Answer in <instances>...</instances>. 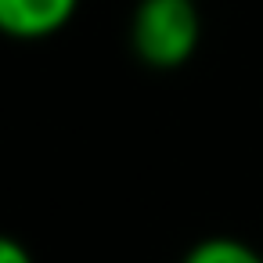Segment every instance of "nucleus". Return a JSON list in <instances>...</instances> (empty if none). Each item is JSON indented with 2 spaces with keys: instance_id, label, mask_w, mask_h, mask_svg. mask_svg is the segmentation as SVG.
Returning a JSON list of instances; mask_svg holds the SVG:
<instances>
[{
  "instance_id": "2",
  "label": "nucleus",
  "mask_w": 263,
  "mask_h": 263,
  "mask_svg": "<svg viewBox=\"0 0 263 263\" xmlns=\"http://www.w3.org/2000/svg\"><path fill=\"white\" fill-rule=\"evenodd\" d=\"M80 0H0V29L11 40H47L69 26Z\"/></svg>"
},
{
  "instance_id": "3",
  "label": "nucleus",
  "mask_w": 263,
  "mask_h": 263,
  "mask_svg": "<svg viewBox=\"0 0 263 263\" xmlns=\"http://www.w3.org/2000/svg\"><path fill=\"white\" fill-rule=\"evenodd\" d=\"M184 263H263V256L238 238L216 234V238H202L198 245H191Z\"/></svg>"
},
{
  "instance_id": "4",
  "label": "nucleus",
  "mask_w": 263,
  "mask_h": 263,
  "mask_svg": "<svg viewBox=\"0 0 263 263\" xmlns=\"http://www.w3.org/2000/svg\"><path fill=\"white\" fill-rule=\"evenodd\" d=\"M0 263H36V259L18 238H4L0 241Z\"/></svg>"
},
{
  "instance_id": "1",
  "label": "nucleus",
  "mask_w": 263,
  "mask_h": 263,
  "mask_svg": "<svg viewBox=\"0 0 263 263\" xmlns=\"http://www.w3.org/2000/svg\"><path fill=\"white\" fill-rule=\"evenodd\" d=\"M202 44V15L195 0H137L130 18V47L155 72H173L191 62Z\"/></svg>"
}]
</instances>
